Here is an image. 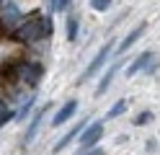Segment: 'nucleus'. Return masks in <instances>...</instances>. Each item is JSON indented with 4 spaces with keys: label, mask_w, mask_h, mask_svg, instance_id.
<instances>
[{
    "label": "nucleus",
    "mask_w": 160,
    "mask_h": 155,
    "mask_svg": "<svg viewBox=\"0 0 160 155\" xmlns=\"http://www.w3.org/2000/svg\"><path fill=\"white\" fill-rule=\"evenodd\" d=\"M54 3H57V0H52V8H54Z\"/></svg>",
    "instance_id": "21"
},
{
    "label": "nucleus",
    "mask_w": 160,
    "mask_h": 155,
    "mask_svg": "<svg viewBox=\"0 0 160 155\" xmlns=\"http://www.w3.org/2000/svg\"><path fill=\"white\" fill-rule=\"evenodd\" d=\"M42 34H44V36L52 34V18H49V16H44V18H42Z\"/></svg>",
    "instance_id": "17"
},
{
    "label": "nucleus",
    "mask_w": 160,
    "mask_h": 155,
    "mask_svg": "<svg viewBox=\"0 0 160 155\" xmlns=\"http://www.w3.org/2000/svg\"><path fill=\"white\" fill-rule=\"evenodd\" d=\"M11 116H13V111L5 106V101H0V124H3V121H8Z\"/></svg>",
    "instance_id": "14"
},
{
    "label": "nucleus",
    "mask_w": 160,
    "mask_h": 155,
    "mask_svg": "<svg viewBox=\"0 0 160 155\" xmlns=\"http://www.w3.org/2000/svg\"><path fill=\"white\" fill-rule=\"evenodd\" d=\"M145 26H147V23H139V26H137V28L132 31V34H127V36H124V41L119 44V52H127L129 47H132L134 41H137L139 36H142V34H145Z\"/></svg>",
    "instance_id": "11"
},
{
    "label": "nucleus",
    "mask_w": 160,
    "mask_h": 155,
    "mask_svg": "<svg viewBox=\"0 0 160 155\" xmlns=\"http://www.w3.org/2000/svg\"><path fill=\"white\" fill-rule=\"evenodd\" d=\"M0 3H3V0H0Z\"/></svg>",
    "instance_id": "22"
},
{
    "label": "nucleus",
    "mask_w": 160,
    "mask_h": 155,
    "mask_svg": "<svg viewBox=\"0 0 160 155\" xmlns=\"http://www.w3.org/2000/svg\"><path fill=\"white\" fill-rule=\"evenodd\" d=\"M119 67H122V65H111V67H108V72H106V75L101 78V83H98V88H96V96H103V93H106V88L111 85V80L116 78Z\"/></svg>",
    "instance_id": "10"
},
{
    "label": "nucleus",
    "mask_w": 160,
    "mask_h": 155,
    "mask_svg": "<svg viewBox=\"0 0 160 155\" xmlns=\"http://www.w3.org/2000/svg\"><path fill=\"white\" fill-rule=\"evenodd\" d=\"M70 3H72V0H57L54 8H57V10H67V8H70Z\"/></svg>",
    "instance_id": "19"
},
{
    "label": "nucleus",
    "mask_w": 160,
    "mask_h": 155,
    "mask_svg": "<svg viewBox=\"0 0 160 155\" xmlns=\"http://www.w3.org/2000/svg\"><path fill=\"white\" fill-rule=\"evenodd\" d=\"M16 75L21 80H26L28 85H36V83L42 80V75H44V67L39 65V62H23V65L16 67Z\"/></svg>",
    "instance_id": "2"
},
{
    "label": "nucleus",
    "mask_w": 160,
    "mask_h": 155,
    "mask_svg": "<svg viewBox=\"0 0 160 155\" xmlns=\"http://www.w3.org/2000/svg\"><path fill=\"white\" fill-rule=\"evenodd\" d=\"M103 137V124L101 121H93L91 127H88L83 134H80V145H83V147L88 150V147H96V142Z\"/></svg>",
    "instance_id": "5"
},
{
    "label": "nucleus",
    "mask_w": 160,
    "mask_h": 155,
    "mask_svg": "<svg viewBox=\"0 0 160 155\" xmlns=\"http://www.w3.org/2000/svg\"><path fill=\"white\" fill-rule=\"evenodd\" d=\"M124 109H127V101H116L106 116H108V119H116V116H122V114H124Z\"/></svg>",
    "instance_id": "12"
},
{
    "label": "nucleus",
    "mask_w": 160,
    "mask_h": 155,
    "mask_svg": "<svg viewBox=\"0 0 160 155\" xmlns=\"http://www.w3.org/2000/svg\"><path fill=\"white\" fill-rule=\"evenodd\" d=\"M49 106H52V103L47 101V106H44L42 111H39L36 116H34V121H31V124H28V129H26V137H23V142H26V145H28V142H34V137H36L39 127H42V119H44V114H47V109H49Z\"/></svg>",
    "instance_id": "7"
},
{
    "label": "nucleus",
    "mask_w": 160,
    "mask_h": 155,
    "mask_svg": "<svg viewBox=\"0 0 160 155\" xmlns=\"http://www.w3.org/2000/svg\"><path fill=\"white\" fill-rule=\"evenodd\" d=\"M111 47H114V41H108V44H106V47H103V49H101V52H98V54L93 57V62H91V65L85 67V72L80 75V80H88V78H93L96 72L103 67V62L108 59V52H111Z\"/></svg>",
    "instance_id": "3"
},
{
    "label": "nucleus",
    "mask_w": 160,
    "mask_h": 155,
    "mask_svg": "<svg viewBox=\"0 0 160 155\" xmlns=\"http://www.w3.org/2000/svg\"><path fill=\"white\" fill-rule=\"evenodd\" d=\"M85 155H103V150H101V147H93L91 152H85Z\"/></svg>",
    "instance_id": "20"
},
{
    "label": "nucleus",
    "mask_w": 160,
    "mask_h": 155,
    "mask_svg": "<svg viewBox=\"0 0 160 155\" xmlns=\"http://www.w3.org/2000/svg\"><path fill=\"white\" fill-rule=\"evenodd\" d=\"M150 119H152V114H150V111H142V114L134 119V124H145V121H150Z\"/></svg>",
    "instance_id": "18"
},
{
    "label": "nucleus",
    "mask_w": 160,
    "mask_h": 155,
    "mask_svg": "<svg viewBox=\"0 0 160 155\" xmlns=\"http://www.w3.org/2000/svg\"><path fill=\"white\" fill-rule=\"evenodd\" d=\"M158 62H160V57L155 54V52H142V54H139L134 62H132V65H129L127 67V75H137V72L139 70H150V65H158Z\"/></svg>",
    "instance_id": "4"
},
{
    "label": "nucleus",
    "mask_w": 160,
    "mask_h": 155,
    "mask_svg": "<svg viewBox=\"0 0 160 155\" xmlns=\"http://www.w3.org/2000/svg\"><path fill=\"white\" fill-rule=\"evenodd\" d=\"M75 111H78V101H75V98H70V101L65 103V106L59 109V114L54 116V127H59V124H65V121H67L70 116H72Z\"/></svg>",
    "instance_id": "9"
},
{
    "label": "nucleus",
    "mask_w": 160,
    "mask_h": 155,
    "mask_svg": "<svg viewBox=\"0 0 160 155\" xmlns=\"http://www.w3.org/2000/svg\"><path fill=\"white\" fill-rule=\"evenodd\" d=\"M31 106H34V98H28V101L23 103V109H21V111H18V119H26V116H28V114H31Z\"/></svg>",
    "instance_id": "16"
},
{
    "label": "nucleus",
    "mask_w": 160,
    "mask_h": 155,
    "mask_svg": "<svg viewBox=\"0 0 160 155\" xmlns=\"http://www.w3.org/2000/svg\"><path fill=\"white\" fill-rule=\"evenodd\" d=\"M13 36L23 44H34V41L44 39L42 34V18H26V21H18V26L13 28Z\"/></svg>",
    "instance_id": "1"
},
{
    "label": "nucleus",
    "mask_w": 160,
    "mask_h": 155,
    "mask_svg": "<svg viewBox=\"0 0 160 155\" xmlns=\"http://www.w3.org/2000/svg\"><path fill=\"white\" fill-rule=\"evenodd\" d=\"M85 124H88V121H80V124H75L72 129H67V134H65V137L54 145V152H62V150L67 147V145H70V142H72V140L78 137V134H80V129H85Z\"/></svg>",
    "instance_id": "8"
},
{
    "label": "nucleus",
    "mask_w": 160,
    "mask_h": 155,
    "mask_svg": "<svg viewBox=\"0 0 160 155\" xmlns=\"http://www.w3.org/2000/svg\"><path fill=\"white\" fill-rule=\"evenodd\" d=\"M5 8H3V21L0 23L3 26H8V28H16L18 26V21H21V13H18V8L13 5V3H3Z\"/></svg>",
    "instance_id": "6"
},
{
    "label": "nucleus",
    "mask_w": 160,
    "mask_h": 155,
    "mask_svg": "<svg viewBox=\"0 0 160 155\" xmlns=\"http://www.w3.org/2000/svg\"><path fill=\"white\" fill-rule=\"evenodd\" d=\"M65 31H67V39L75 41V36H78V21L75 18H67V28Z\"/></svg>",
    "instance_id": "13"
},
{
    "label": "nucleus",
    "mask_w": 160,
    "mask_h": 155,
    "mask_svg": "<svg viewBox=\"0 0 160 155\" xmlns=\"http://www.w3.org/2000/svg\"><path fill=\"white\" fill-rule=\"evenodd\" d=\"M108 5H111V0H91L93 10H108Z\"/></svg>",
    "instance_id": "15"
}]
</instances>
